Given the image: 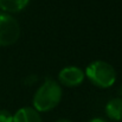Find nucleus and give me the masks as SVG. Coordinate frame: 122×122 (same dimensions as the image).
Wrapping results in <instances>:
<instances>
[{
	"label": "nucleus",
	"mask_w": 122,
	"mask_h": 122,
	"mask_svg": "<svg viewBox=\"0 0 122 122\" xmlns=\"http://www.w3.org/2000/svg\"><path fill=\"white\" fill-rule=\"evenodd\" d=\"M89 122H107V121H106V120H103V119H100V117H95V119L90 120Z\"/></svg>",
	"instance_id": "9"
},
{
	"label": "nucleus",
	"mask_w": 122,
	"mask_h": 122,
	"mask_svg": "<svg viewBox=\"0 0 122 122\" xmlns=\"http://www.w3.org/2000/svg\"><path fill=\"white\" fill-rule=\"evenodd\" d=\"M121 94H122V88H121Z\"/></svg>",
	"instance_id": "11"
},
{
	"label": "nucleus",
	"mask_w": 122,
	"mask_h": 122,
	"mask_svg": "<svg viewBox=\"0 0 122 122\" xmlns=\"http://www.w3.org/2000/svg\"><path fill=\"white\" fill-rule=\"evenodd\" d=\"M0 122H13V114L8 110L1 109L0 110Z\"/></svg>",
	"instance_id": "8"
},
{
	"label": "nucleus",
	"mask_w": 122,
	"mask_h": 122,
	"mask_svg": "<svg viewBox=\"0 0 122 122\" xmlns=\"http://www.w3.org/2000/svg\"><path fill=\"white\" fill-rule=\"evenodd\" d=\"M62 86L56 81L47 78L37 89L33 96V108L38 113H46L58 106L62 100Z\"/></svg>",
	"instance_id": "1"
},
{
	"label": "nucleus",
	"mask_w": 122,
	"mask_h": 122,
	"mask_svg": "<svg viewBox=\"0 0 122 122\" xmlns=\"http://www.w3.org/2000/svg\"><path fill=\"white\" fill-rule=\"evenodd\" d=\"M106 114L113 121H121L122 120V98L115 97L108 101L106 104Z\"/></svg>",
	"instance_id": "6"
},
{
	"label": "nucleus",
	"mask_w": 122,
	"mask_h": 122,
	"mask_svg": "<svg viewBox=\"0 0 122 122\" xmlns=\"http://www.w3.org/2000/svg\"><path fill=\"white\" fill-rule=\"evenodd\" d=\"M84 75L94 85L103 89L114 85L116 81L115 69L109 63L103 61H95L91 64H89L85 69Z\"/></svg>",
	"instance_id": "2"
},
{
	"label": "nucleus",
	"mask_w": 122,
	"mask_h": 122,
	"mask_svg": "<svg viewBox=\"0 0 122 122\" xmlns=\"http://www.w3.org/2000/svg\"><path fill=\"white\" fill-rule=\"evenodd\" d=\"M13 122H41V114L32 107H24L15 112Z\"/></svg>",
	"instance_id": "5"
},
{
	"label": "nucleus",
	"mask_w": 122,
	"mask_h": 122,
	"mask_svg": "<svg viewBox=\"0 0 122 122\" xmlns=\"http://www.w3.org/2000/svg\"><path fill=\"white\" fill-rule=\"evenodd\" d=\"M56 122H71L70 120H66V119H61V120H57Z\"/></svg>",
	"instance_id": "10"
},
{
	"label": "nucleus",
	"mask_w": 122,
	"mask_h": 122,
	"mask_svg": "<svg viewBox=\"0 0 122 122\" xmlns=\"http://www.w3.org/2000/svg\"><path fill=\"white\" fill-rule=\"evenodd\" d=\"M19 23L8 13L0 12V46H10L19 39Z\"/></svg>",
	"instance_id": "3"
},
{
	"label": "nucleus",
	"mask_w": 122,
	"mask_h": 122,
	"mask_svg": "<svg viewBox=\"0 0 122 122\" xmlns=\"http://www.w3.org/2000/svg\"><path fill=\"white\" fill-rule=\"evenodd\" d=\"M84 71L78 66H65L58 74V81L64 86H78L84 81Z\"/></svg>",
	"instance_id": "4"
},
{
	"label": "nucleus",
	"mask_w": 122,
	"mask_h": 122,
	"mask_svg": "<svg viewBox=\"0 0 122 122\" xmlns=\"http://www.w3.org/2000/svg\"><path fill=\"white\" fill-rule=\"evenodd\" d=\"M30 0H0V10L5 13H18L23 11Z\"/></svg>",
	"instance_id": "7"
}]
</instances>
